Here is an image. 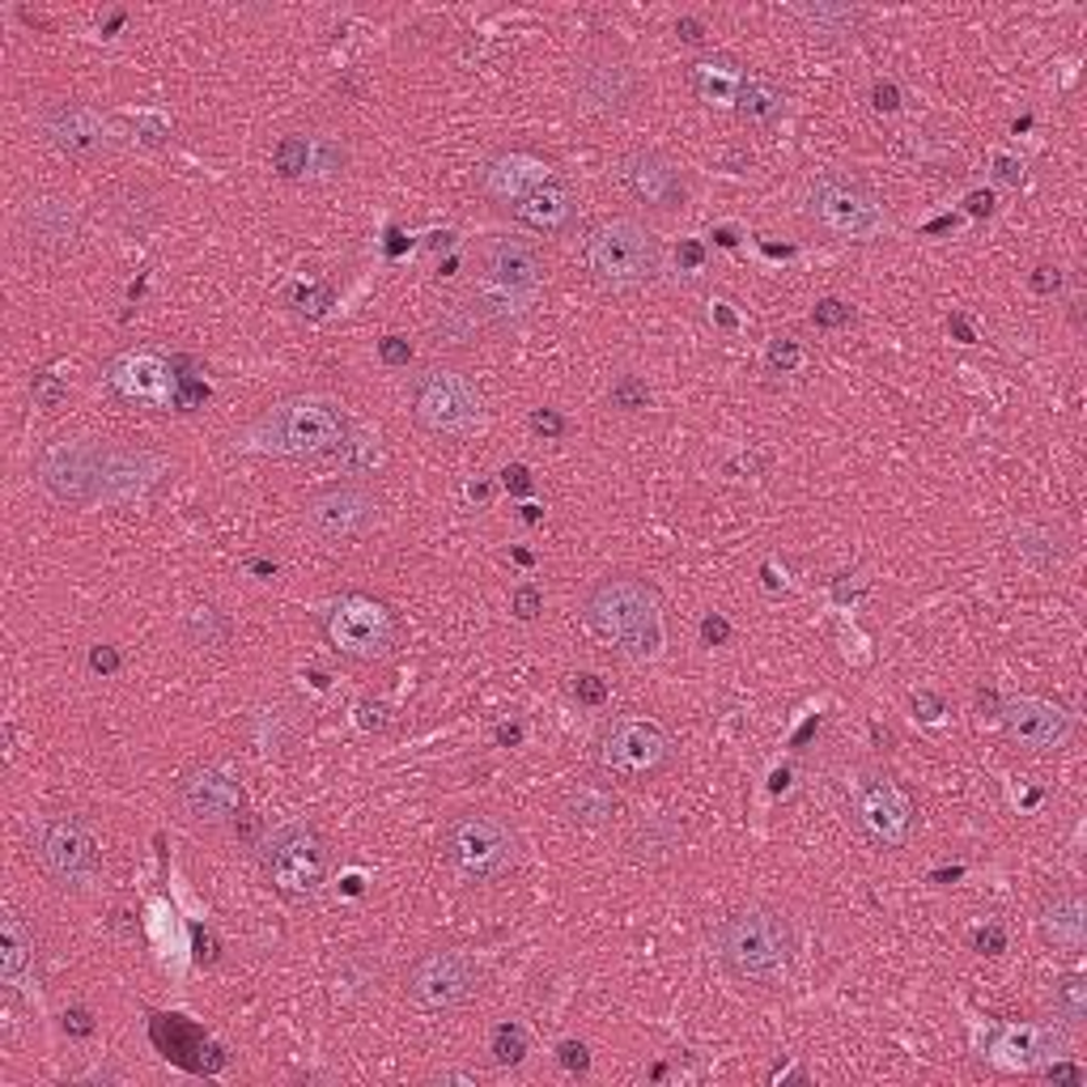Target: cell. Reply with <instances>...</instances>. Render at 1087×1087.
Returning <instances> with one entry per match:
<instances>
[{"label": "cell", "mask_w": 1087, "mask_h": 1087, "mask_svg": "<svg viewBox=\"0 0 1087 1087\" xmlns=\"http://www.w3.org/2000/svg\"><path fill=\"white\" fill-rule=\"evenodd\" d=\"M714 956L722 973L752 989H787L798 960L791 918L769 905L736 909L714 926Z\"/></svg>", "instance_id": "cell-1"}, {"label": "cell", "mask_w": 1087, "mask_h": 1087, "mask_svg": "<svg viewBox=\"0 0 1087 1087\" xmlns=\"http://www.w3.org/2000/svg\"><path fill=\"white\" fill-rule=\"evenodd\" d=\"M583 616L594 638L612 642L629 658H658L663 650V616H658V594L642 578H603L587 591Z\"/></svg>", "instance_id": "cell-2"}, {"label": "cell", "mask_w": 1087, "mask_h": 1087, "mask_svg": "<svg viewBox=\"0 0 1087 1087\" xmlns=\"http://www.w3.org/2000/svg\"><path fill=\"white\" fill-rule=\"evenodd\" d=\"M583 268L591 272L599 290L629 294L642 290L663 268V243L634 217H608L587 230L583 239Z\"/></svg>", "instance_id": "cell-3"}, {"label": "cell", "mask_w": 1087, "mask_h": 1087, "mask_svg": "<svg viewBox=\"0 0 1087 1087\" xmlns=\"http://www.w3.org/2000/svg\"><path fill=\"white\" fill-rule=\"evenodd\" d=\"M251 450L264 455H328L345 446V412L332 399H285L247 430Z\"/></svg>", "instance_id": "cell-4"}, {"label": "cell", "mask_w": 1087, "mask_h": 1087, "mask_svg": "<svg viewBox=\"0 0 1087 1087\" xmlns=\"http://www.w3.org/2000/svg\"><path fill=\"white\" fill-rule=\"evenodd\" d=\"M259 867L285 900H310L332 875V849L310 820H285L259 841Z\"/></svg>", "instance_id": "cell-5"}, {"label": "cell", "mask_w": 1087, "mask_h": 1087, "mask_svg": "<svg viewBox=\"0 0 1087 1087\" xmlns=\"http://www.w3.org/2000/svg\"><path fill=\"white\" fill-rule=\"evenodd\" d=\"M807 217L833 234V239H849V243H871L880 234H888V208L875 196L862 179L845 175V170H824L811 179L807 188Z\"/></svg>", "instance_id": "cell-6"}, {"label": "cell", "mask_w": 1087, "mask_h": 1087, "mask_svg": "<svg viewBox=\"0 0 1087 1087\" xmlns=\"http://www.w3.org/2000/svg\"><path fill=\"white\" fill-rule=\"evenodd\" d=\"M443 858L450 862L455 875H463L468 884H489L514 871L519 862V841L510 833L506 820H497L489 811H463L446 824L443 833Z\"/></svg>", "instance_id": "cell-7"}, {"label": "cell", "mask_w": 1087, "mask_h": 1087, "mask_svg": "<svg viewBox=\"0 0 1087 1087\" xmlns=\"http://www.w3.org/2000/svg\"><path fill=\"white\" fill-rule=\"evenodd\" d=\"M594 760L608 778L625 787H642L672 765V736L654 718H638V714L616 718L594 743Z\"/></svg>", "instance_id": "cell-8"}, {"label": "cell", "mask_w": 1087, "mask_h": 1087, "mask_svg": "<svg viewBox=\"0 0 1087 1087\" xmlns=\"http://www.w3.org/2000/svg\"><path fill=\"white\" fill-rule=\"evenodd\" d=\"M30 845H35V858L43 867L55 888L64 892H81L94 884L102 862V849L94 833L77 820V816H48L35 824L30 833Z\"/></svg>", "instance_id": "cell-9"}, {"label": "cell", "mask_w": 1087, "mask_h": 1087, "mask_svg": "<svg viewBox=\"0 0 1087 1087\" xmlns=\"http://www.w3.org/2000/svg\"><path fill=\"white\" fill-rule=\"evenodd\" d=\"M476 989H481V969L463 951H425L412 960V969L404 977V994L421 1011H455Z\"/></svg>", "instance_id": "cell-10"}, {"label": "cell", "mask_w": 1087, "mask_h": 1087, "mask_svg": "<svg viewBox=\"0 0 1087 1087\" xmlns=\"http://www.w3.org/2000/svg\"><path fill=\"white\" fill-rule=\"evenodd\" d=\"M179 811L192 829L217 833L247 816V794L239 787V778L226 773L221 765H196L179 782Z\"/></svg>", "instance_id": "cell-11"}, {"label": "cell", "mask_w": 1087, "mask_h": 1087, "mask_svg": "<svg viewBox=\"0 0 1087 1087\" xmlns=\"http://www.w3.org/2000/svg\"><path fill=\"white\" fill-rule=\"evenodd\" d=\"M412 417L434 434H463L481 417V396L455 370H425L412 383Z\"/></svg>", "instance_id": "cell-12"}, {"label": "cell", "mask_w": 1087, "mask_h": 1087, "mask_svg": "<svg viewBox=\"0 0 1087 1087\" xmlns=\"http://www.w3.org/2000/svg\"><path fill=\"white\" fill-rule=\"evenodd\" d=\"M328 634L341 654L370 663L396 650V616L370 594H345L328 621Z\"/></svg>", "instance_id": "cell-13"}, {"label": "cell", "mask_w": 1087, "mask_h": 1087, "mask_svg": "<svg viewBox=\"0 0 1087 1087\" xmlns=\"http://www.w3.org/2000/svg\"><path fill=\"white\" fill-rule=\"evenodd\" d=\"M574 86H578V102L587 111H594V115H625V111H634L642 102L645 90L642 73L625 55H616V51H591V55H583Z\"/></svg>", "instance_id": "cell-14"}, {"label": "cell", "mask_w": 1087, "mask_h": 1087, "mask_svg": "<svg viewBox=\"0 0 1087 1087\" xmlns=\"http://www.w3.org/2000/svg\"><path fill=\"white\" fill-rule=\"evenodd\" d=\"M616 179H621V188L629 196L638 200V204H645V208H654V213H676L689 200V183H685L680 166L672 157L654 153V149L625 153L621 166H616Z\"/></svg>", "instance_id": "cell-15"}, {"label": "cell", "mask_w": 1087, "mask_h": 1087, "mask_svg": "<svg viewBox=\"0 0 1087 1087\" xmlns=\"http://www.w3.org/2000/svg\"><path fill=\"white\" fill-rule=\"evenodd\" d=\"M302 523L319 540H357L379 523V501L361 485H336V489H323L319 497L306 501Z\"/></svg>", "instance_id": "cell-16"}, {"label": "cell", "mask_w": 1087, "mask_h": 1087, "mask_svg": "<svg viewBox=\"0 0 1087 1087\" xmlns=\"http://www.w3.org/2000/svg\"><path fill=\"white\" fill-rule=\"evenodd\" d=\"M102 459L106 450L99 446H81V443H60L51 446L39 463L43 472V485L55 501L64 506H90L102 497Z\"/></svg>", "instance_id": "cell-17"}, {"label": "cell", "mask_w": 1087, "mask_h": 1087, "mask_svg": "<svg viewBox=\"0 0 1087 1087\" xmlns=\"http://www.w3.org/2000/svg\"><path fill=\"white\" fill-rule=\"evenodd\" d=\"M476 268L489 290L501 294H532L544 281V255L532 239L519 234H494L476 247Z\"/></svg>", "instance_id": "cell-18"}, {"label": "cell", "mask_w": 1087, "mask_h": 1087, "mask_svg": "<svg viewBox=\"0 0 1087 1087\" xmlns=\"http://www.w3.org/2000/svg\"><path fill=\"white\" fill-rule=\"evenodd\" d=\"M854 807H858L862 829L880 841V845H905L909 833H913V807H909V798L900 794V787H896L892 778H884V773H875V778H867V782L858 787Z\"/></svg>", "instance_id": "cell-19"}, {"label": "cell", "mask_w": 1087, "mask_h": 1087, "mask_svg": "<svg viewBox=\"0 0 1087 1087\" xmlns=\"http://www.w3.org/2000/svg\"><path fill=\"white\" fill-rule=\"evenodd\" d=\"M1002 727L1020 747L1045 752V747H1062L1075 722H1071V714L1062 705H1049V701H1037V696H1020V701L1002 705Z\"/></svg>", "instance_id": "cell-20"}, {"label": "cell", "mask_w": 1087, "mask_h": 1087, "mask_svg": "<svg viewBox=\"0 0 1087 1087\" xmlns=\"http://www.w3.org/2000/svg\"><path fill=\"white\" fill-rule=\"evenodd\" d=\"M175 374L162 357L153 353H124L119 361H111V387L132 404H149V408H170L175 404Z\"/></svg>", "instance_id": "cell-21"}, {"label": "cell", "mask_w": 1087, "mask_h": 1087, "mask_svg": "<svg viewBox=\"0 0 1087 1087\" xmlns=\"http://www.w3.org/2000/svg\"><path fill=\"white\" fill-rule=\"evenodd\" d=\"M544 183H548V166L532 153H497L476 170V188L497 204H514V208Z\"/></svg>", "instance_id": "cell-22"}, {"label": "cell", "mask_w": 1087, "mask_h": 1087, "mask_svg": "<svg viewBox=\"0 0 1087 1087\" xmlns=\"http://www.w3.org/2000/svg\"><path fill=\"white\" fill-rule=\"evenodd\" d=\"M1058 1053H1066V1033L1049 1024H1015L989 1040V1062L1002 1071H1033Z\"/></svg>", "instance_id": "cell-23"}, {"label": "cell", "mask_w": 1087, "mask_h": 1087, "mask_svg": "<svg viewBox=\"0 0 1087 1087\" xmlns=\"http://www.w3.org/2000/svg\"><path fill=\"white\" fill-rule=\"evenodd\" d=\"M153 1045L170 1058V1062H183L188 1071H217L226 1058L208 1045V1037L200 1033L192 1020L183 1015H153Z\"/></svg>", "instance_id": "cell-24"}, {"label": "cell", "mask_w": 1087, "mask_h": 1087, "mask_svg": "<svg viewBox=\"0 0 1087 1087\" xmlns=\"http://www.w3.org/2000/svg\"><path fill=\"white\" fill-rule=\"evenodd\" d=\"M1040 939L1049 943L1053 951H1066V956H1079L1087 943V909L1084 900L1075 892H1062L1045 905L1040 913Z\"/></svg>", "instance_id": "cell-25"}, {"label": "cell", "mask_w": 1087, "mask_h": 1087, "mask_svg": "<svg viewBox=\"0 0 1087 1087\" xmlns=\"http://www.w3.org/2000/svg\"><path fill=\"white\" fill-rule=\"evenodd\" d=\"M574 192L565 188V183H544L536 188L532 196L523 200L514 213H519V221L527 226V230H536V234H570V226H574Z\"/></svg>", "instance_id": "cell-26"}, {"label": "cell", "mask_w": 1087, "mask_h": 1087, "mask_svg": "<svg viewBox=\"0 0 1087 1087\" xmlns=\"http://www.w3.org/2000/svg\"><path fill=\"white\" fill-rule=\"evenodd\" d=\"M743 86V64L736 55L718 51V55H705L692 64V90L696 99L709 102V106H736V94Z\"/></svg>", "instance_id": "cell-27"}, {"label": "cell", "mask_w": 1087, "mask_h": 1087, "mask_svg": "<svg viewBox=\"0 0 1087 1087\" xmlns=\"http://www.w3.org/2000/svg\"><path fill=\"white\" fill-rule=\"evenodd\" d=\"M48 132L55 137V145H64L68 153H94L106 145L102 119L86 106H55L48 115Z\"/></svg>", "instance_id": "cell-28"}, {"label": "cell", "mask_w": 1087, "mask_h": 1087, "mask_svg": "<svg viewBox=\"0 0 1087 1087\" xmlns=\"http://www.w3.org/2000/svg\"><path fill=\"white\" fill-rule=\"evenodd\" d=\"M35 964V931L22 922L17 909H4V922H0V973L9 986H17Z\"/></svg>", "instance_id": "cell-29"}, {"label": "cell", "mask_w": 1087, "mask_h": 1087, "mask_svg": "<svg viewBox=\"0 0 1087 1087\" xmlns=\"http://www.w3.org/2000/svg\"><path fill=\"white\" fill-rule=\"evenodd\" d=\"M782 90H778V81H769V77H760V73H752V77H743L740 94H736V115H740L743 124H756V128H769L778 115H782Z\"/></svg>", "instance_id": "cell-30"}, {"label": "cell", "mask_w": 1087, "mask_h": 1087, "mask_svg": "<svg viewBox=\"0 0 1087 1087\" xmlns=\"http://www.w3.org/2000/svg\"><path fill=\"white\" fill-rule=\"evenodd\" d=\"M30 226H35V239H39V243H73V234H77V217H73L68 204H60V200L35 204Z\"/></svg>", "instance_id": "cell-31"}, {"label": "cell", "mask_w": 1087, "mask_h": 1087, "mask_svg": "<svg viewBox=\"0 0 1087 1087\" xmlns=\"http://www.w3.org/2000/svg\"><path fill=\"white\" fill-rule=\"evenodd\" d=\"M794 13L803 22H811L820 35H845L862 22V9H845V4H798Z\"/></svg>", "instance_id": "cell-32"}, {"label": "cell", "mask_w": 1087, "mask_h": 1087, "mask_svg": "<svg viewBox=\"0 0 1087 1087\" xmlns=\"http://www.w3.org/2000/svg\"><path fill=\"white\" fill-rule=\"evenodd\" d=\"M272 166L281 179H310V137H281L272 149Z\"/></svg>", "instance_id": "cell-33"}, {"label": "cell", "mask_w": 1087, "mask_h": 1087, "mask_svg": "<svg viewBox=\"0 0 1087 1087\" xmlns=\"http://www.w3.org/2000/svg\"><path fill=\"white\" fill-rule=\"evenodd\" d=\"M616 811V803L608 798L603 791H591V787H583V791L570 794V820L574 824H587V829H599V824H608V816Z\"/></svg>", "instance_id": "cell-34"}, {"label": "cell", "mask_w": 1087, "mask_h": 1087, "mask_svg": "<svg viewBox=\"0 0 1087 1087\" xmlns=\"http://www.w3.org/2000/svg\"><path fill=\"white\" fill-rule=\"evenodd\" d=\"M1053 1011H1058V1020L1079 1028L1087 1020V977H1062L1053 986Z\"/></svg>", "instance_id": "cell-35"}, {"label": "cell", "mask_w": 1087, "mask_h": 1087, "mask_svg": "<svg viewBox=\"0 0 1087 1087\" xmlns=\"http://www.w3.org/2000/svg\"><path fill=\"white\" fill-rule=\"evenodd\" d=\"M489 1053H494L497 1066H519V1062L527 1058V1028H523V1024H514V1020L497 1024L494 1040H489Z\"/></svg>", "instance_id": "cell-36"}, {"label": "cell", "mask_w": 1087, "mask_h": 1087, "mask_svg": "<svg viewBox=\"0 0 1087 1087\" xmlns=\"http://www.w3.org/2000/svg\"><path fill=\"white\" fill-rule=\"evenodd\" d=\"M348 166V149L336 137H310V179H336Z\"/></svg>", "instance_id": "cell-37"}, {"label": "cell", "mask_w": 1087, "mask_h": 1087, "mask_svg": "<svg viewBox=\"0 0 1087 1087\" xmlns=\"http://www.w3.org/2000/svg\"><path fill=\"white\" fill-rule=\"evenodd\" d=\"M1049 540H1058V536H1049V532H1037V527H1028V532H1020L1015 536V548H1020V557H1028V561H1037V565H1053V561H1062V544H1053L1049 548Z\"/></svg>", "instance_id": "cell-38"}, {"label": "cell", "mask_w": 1087, "mask_h": 1087, "mask_svg": "<svg viewBox=\"0 0 1087 1087\" xmlns=\"http://www.w3.org/2000/svg\"><path fill=\"white\" fill-rule=\"evenodd\" d=\"M192 634H196V642H204V645H221L230 638V621H226L217 608H200L196 616H192Z\"/></svg>", "instance_id": "cell-39"}, {"label": "cell", "mask_w": 1087, "mask_h": 1087, "mask_svg": "<svg viewBox=\"0 0 1087 1087\" xmlns=\"http://www.w3.org/2000/svg\"><path fill=\"white\" fill-rule=\"evenodd\" d=\"M612 404L616 408H625V412H638L650 404V387H645V379L638 374H625V379H616V387H612Z\"/></svg>", "instance_id": "cell-40"}, {"label": "cell", "mask_w": 1087, "mask_h": 1087, "mask_svg": "<svg viewBox=\"0 0 1087 1087\" xmlns=\"http://www.w3.org/2000/svg\"><path fill=\"white\" fill-rule=\"evenodd\" d=\"M798 366H803V348H798V341L778 336V341L769 345V370H773V374H794Z\"/></svg>", "instance_id": "cell-41"}, {"label": "cell", "mask_w": 1087, "mask_h": 1087, "mask_svg": "<svg viewBox=\"0 0 1087 1087\" xmlns=\"http://www.w3.org/2000/svg\"><path fill=\"white\" fill-rule=\"evenodd\" d=\"M510 612H514L519 621H536V616L544 612V591L540 587H532V583H527V587H519V591L510 594Z\"/></svg>", "instance_id": "cell-42"}, {"label": "cell", "mask_w": 1087, "mask_h": 1087, "mask_svg": "<svg viewBox=\"0 0 1087 1087\" xmlns=\"http://www.w3.org/2000/svg\"><path fill=\"white\" fill-rule=\"evenodd\" d=\"M811 319H816V328H841V323H849V319H854V310H849L841 297H824V302H816Z\"/></svg>", "instance_id": "cell-43"}, {"label": "cell", "mask_w": 1087, "mask_h": 1087, "mask_svg": "<svg viewBox=\"0 0 1087 1087\" xmlns=\"http://www.w3.org/2000/svg\"><path fill=\"white\" fill-rule=\"evenodd\" d=\"M574 696L583 705H603L608 701V685L599 676H591V672H583V676H574Z\"/></svg>", "instance_id": "cell-44"}, {"label": "cell", "mask_w": 1087, "mask_h": 1087, "mask_svg": "<svg viewBox=\"0 0 1087 1087\" xmlns=\"http://www.w3.org/2000/svg\"><path fill=\"white\" fill-rule=\"evenodd\" d=\"M64 396H68V387H64L55 374H39V379H35V404H39V408H55Z\"/></svg>", "instance_id": "cell-45"}, {"label": "cell", "mask_w": 1087, "mask_h": 1087, "mask_svg": "<svg viewBox=\"0 0 1087 1087\" xmlns=\"http://www.w3.org/2000/svg\"><path fill=\"white\" fill-rule=\"evenodd\" d=\"M64 1033L68 1037H90L94 1033V1011L90 1007H68L64 1011Z\"/></svg>", "instance_id": "cell-46"}, {"label": "cell", "mask_w": 1087, "mask_h": 1087, "mask_svg": "<svg viewBox=\"0 0 1087 1087\" xmlns=\"http://www.w3.org/2000/svg\"><path fill=\"white\" fill-rule=\"evenodd\" d=\"M557 1053H561V1066H565V1071H578V1075H583V1071L591 1066V1053H587L583 1040H561Z\"/></svg>", "instance_id": "cell-47"}, {"label": "cell", "mask_w": 1087, "mask_h": 1087, "mask_svg": "<svg viewBox=\"0 0 1087 1087\" xmlns=\"http://www.w3.org/2000/svg\"><path fill=\"white\" fill-rule=\"evenodd\" d=\"M532 430L544 434V438H561V434H565V417L552 412V408H536V412H532Z\"/></svg>", "instance_id": "cell-48"}, {"label": "cell", "mask_w": 1087, "mask_h": 1087, "mask_svg": "<svg viewBox=\"0 0 1087 1087\" xmlns=\"http://www.w3.org/2000/svg\"><path fill=\"white\" fill-rule=\"evenodd\" d=\"M973 947H977L982 956H998V951L1007 947V931H1002L998 922H989V926H982V931H977V939H973Z\"/></svg>", "instance_id": "cell-49"}, {"label": "cell", "mask_w": 1087, "mask_h": 1087, "mask_svg": "<svg viewBox=\"0 0 1087 1087\" xmlns=\"http://www.w3.org/2000/svg\"><path fill=\"white\" fill-rule=\"evenodd\" d=\"M379 353H383V361H387V366H408V357H412V345H408L404 336H387Z\"/></svg>", "instance_id": "cell-50"}, {"label": "cell", "mask_w": 1087, "mask_h": 1087, "mask_svg": "<svg viewBox=\"0 0 1087 1087\" xmlns=\"http://www.w3.org/2000/svg\"><path fill=\"white\" fill-rule=\"evenodd\" d=\"M871 102H875V111L892 115V111L900 106V90H896L892 81H875V90H871Z\"/></svg>", "instance_id": "cell-51"}, {"label": "cell", "mask_w": 1087, "mask_h": 1087, "mask_svg": "<svg viewBox=\"0 0 1087 1087\" xmlns=\"http://www.w3.org/2000/svg\"><path fill=\"white\" fill-rule=\"evenodd\" d=\"M701 638H705V645H722L731 638V625H727L722 616H705V621H701Z\"/></svg>", "instance_id": "cell-52"}, {"label": "cell", "mask_w": 1087, "mask_h": 1087, "mask_svg": "<svg viewBox=\"0 0 1087 1087\" xmlns=\"http://www.w3.org/2000/svg\"><path fill=\"white\" fill-rule=\"evenodd\" d=\"M1033 290H1037V294H1058V290H1062V272L1049 268V264L1037 268V272H1033Z\"/></svg>", "instance_id": "cell-53"}, {"label": "cell", "mask_w": 1087, "mask_h": 1087, "mask_svg": "<svg viewBox=\"0 0 1087 1087\" xmlns=\"http://www.w3.org/2000/svg\"><path fill=\"white\" fill-rule=\"evenodd\" d=\"M90 667L102 672V676H111V672H119V654H115L111 645H94V650H90Z\"/></svg>", "instance_id": "cell-54"}, {"label": "cell", "mask_w": 1087, "mask_h": 1087, "mask_svg": "<svg viewBox=\"0 0 1087 1087\" xmlns=\"http://www.w3.org/2000/svg\"><path fill=\"white\" fill-rule=\"evenodd\" d=\"M501 476H506V489H510V494H532V472H527V468H523V463H514V468H506V472H501Z\"/></svg>", "instance_id": "cell-55"}, {"label": "cell", "mask_w": 1087, "mask_h": 1087, "mask_svg": "<svg viewBox=\"0 0 1087 1087\" xmlns=\"http://www.w3.org/2000/svg\"><path fill=\"white\" fill-rule=\"evenodd\" d=\"M913 709H922V718H926V722H935V718L943 714V701L939 696H931V692H918V696H913Z\"/></svg>", "instance_id": "cell-56"}, {"label": "cell", "mask_w": 1087, "mask_h": 1087, "mask_svg": "<svg viewBox=\"0 0 1087 1087\" xmlns=\"http://www.w3.org/2000/svg\"><path fill=\"white\" fill-rule=\"evenodd\" d=\"M676 30H680V39H685V43H701V39H705V26H701L696 17H680V22H676Z\"/></svg>", "instance_id": "cell-57"}, {"label": "cell", "mask_w": 1087, "mask_h": 1087, "mask_svg": "<svg viewBox=\"0 0 1087 1087\" xmlns=\"http://www.w3.org/2000/svg\"><path fill=\"white\" fill-rule=\"evenodd\" d=\"M196 960L200 964H213V960H217V939L204 935V931H196Z\"/></svg>", "instance_id": "cell-58"}, {"label": "cell", "mask_w": 1087, "mask_h": 1087, "mask_svg": "<svg viewBox=\"0 0 1087 1087\" xmlns=\"http://www.w3.org/2000/svg\"><path fill=\"white\" fill-rule=\"evenodd\" d=\"M1049 1079L1053 1084H1084V1071L1079 1066H1049Z\"/></svg>", "instance_id": "cell-59"}, {"label": "cell", "mask_w": 1087, "mask_h": 1087, "mask_svg": "<svg viewBox=\"0 0 1087 1087\" xmlns=\"http://www.w3.org/2000/svg\"><path fill=\"white\" fill-rule=\"evenodd\" d=\"M701 259H705L701 243H680V268H701Z\"/></svg>", "instance_id": "cell-60"}, {"label": "cell", "mask_w": 1087, "mask_h": 1087, "mask_svg": "<svg viewBox=\"0 0 1087 1087\" xmlns=\"http://www.w3.org/2000/svg\"><path fill=\"white\" fill-rule=\"evenodd\" d=\"M969 208H973L977 217H982V213L989 217V213H994V196H989V192H973V196H969Z\"/></svg>", "instance_id": "cell-61"}, {"label": "cell", "mask_w": 1087, "mask_h": 1087, "mask_svg": "<svg viewBox=\"0 0 1087 1087\" xmlns=\"http://www.w3.org/2000/svg\"><path fill=\"white\" fill-rule=\"evenodd\" d=\"M998 179H1007V183H1020V166H1015L1011 157H998Z\"/></svg>", "instance_id": "cell-62"}, {"label": "cell", "mask_w": 1087, "mask_h": 1087, "mask_svg": "<svg viewBox=\"0 0 1087 1087\" xmlns=\"http://www.w3.org/2000/svg\"><path fill=\"white\" fill-rule=\"evenodd\" d=\"M523 740V727H501L497 731V743H519Z\"/></svg>", "instance_id": "cell-63"}, {"label": "cell", "mask_w": 1087, "mask_h": 1087, "mask_svg": "<svg viewBox=\"0 0 1087 1087\" xmlns=\"http://www.w3.org/2000/svg\"><path fill=\"white\" fill-rule=\"evenodd\" d=\"M951 328H956V332H960V341H964V345H969V341H973V332H969V323H964V319H951Z\"/></svg>", "instance_id": "cell-64"}]
</instances>
